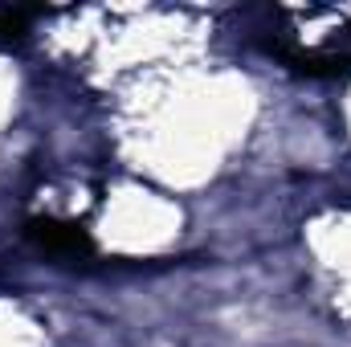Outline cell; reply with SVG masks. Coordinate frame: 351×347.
<instances>
[{
  "label": "cell",
  "mask_w": 351,
  "mask_h": 347,
  "mask_svg": "<svg viewBox=\"0 0 351 347\" xmlns=\"http://www.w3.org/2000/svg\"><path fill=\"white\" fill-rule=\"evenodd\" d=\"M25 241L37 254L62 258V261H82L94 254V241H90L86 225L66 221V217H33V221H25Z\"/></svg>",
  "instance_id": "1"
},
{
  "label": "cell",
  "mask_w": 351,
  "mask_h": 347,
  "mask_svg": "<svg viewBox=\"0 0 351 347\" xmlns=\"http://www.w3.org/2000/svg\"><path fill=\"white\" fill-rule=\"evenodd\" d=\"M29 21H33V12H25V8H4V12H0V41H4V45L25 41Z\"/></svg>",
  "instance_id": "2"
}]
</instances>
